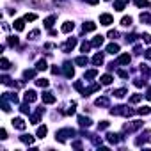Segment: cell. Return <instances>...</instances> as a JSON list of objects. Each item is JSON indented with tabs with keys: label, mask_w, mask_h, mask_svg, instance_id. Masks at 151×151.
I'll return each mask as SVG.
<instances>
[{
	"label": "cell",
	"mask_w": 151,
	"mask_h": 151,
	"mask_svg": "<svg viewBox=\"0 0 151 151\" xmlns=\"http://www.w3.org/2000/svg\"><path fill=\"white\" fill-rule=\"evenodd\" d=\"M110 114L112 116H133V110L132 108H128V107H123V105H119V107H114V108H110Z\"/></svg>",
	"instance_id": "1"
},
{
	"label": "cell",
	"mask_w": 151,
	"mask_h": 151,
	"mask_svg": "<svg viewBox=\"0 0 151 151\" xmlns=\"http://www.w3.org/2000/svg\"><path fill=\"white\" fill-rule=\"evenodd\" d=\"M73 135H75V130H71V128H64V130H59V132L55 133L57 140H60V142H64V140H66V137H73Z\"/></svg>",
	"instance_id": "2"
},
{
	"label": "cell",
	"mask_w": 151,
	"mask_h": 151,
	"mask_svg": "<svg viewBox=\"0 0 151 151\" xmlns=\"http://www.w3.org/2000/svg\"><path fill=\"white\" fill-rule=\"evenodd\" d=\"M43 114H45V108H37V112H36L34 116H30V123H32V125H37Z\"/></svg>",
	"instance_id": "3"
},
{
	"label": "cell",
	"mask_w": 151,
	"mask_h": 151,
	"mask_svg": "<svg viewBox=\"0 0 151 151\" xmlns=\"http://www.w3.org/2000/svg\"><path fill=\"white\" fill-rule=\"evenodd\" d=\"M100 23L105 25V27H108L110 23H114V18L110 16V14H102V16H100Z\"/></svg>",
	"instance_id": "4"
},
{
	"label": "cell",
	"mask_w": 151,
	"mask_h": 151,
	"mask_svg": "<svg viewBox=\"0 0 151 151\" xmlns=\"http://www.w3.org/2000/svg\"><path fill=\"white\" fill-rule=\"evenodd\" d=\"M36 100H37L36 91H27V93H25V102L27 103H32V102H36Z\"/></svg>",
	"instance_id": "5"
},
{
	"label": "cell",
	"mask_w": 151,
	"mask_h": 151,
	"mask_svg": "<svg viewBox=\"0 0 151 151\" xmlns=\"http://www.w3.org/2000/svg\"><path fill=\"white\" fill-rule=\"evenodd\" d=\"M75 45H77V39H75V37H69L68 41H66V45H64L62 50H64V52H69V50H73V48H75Z\"/></svg>",
	"instance_id": "6"
},
{
	"label": "cell",
	"mask_w": 151,
	"mask_h": 151,
	"mask_svg": "<svg viewBox=\"0 0 151 151\" xmlns=\"http://www.w3.org/2000/svg\"><path fill=\"white\" fill-rule=\"evenodd\" d=\"M64 75H66L68 78H71V77L75 75V69H73L71 62H66V64H64Z\"/></svg>",
	"instance_id": "7"
},
{
	"label": "cell",
	"mask_w": 151,
	"mask_h": 151,
	"mask_svg": "<svg viewBox=\"0 0 151 151\" xmlns=\"http://www.w3.org/2000/svg\"><path fill=\"white\" fill-rule=\"evenodd\" d=\"M43 103H48V105L55 103V96L52 93H43Z\"/></svg>",
	"instance_id": "8"
},
{
	"label": "cell",
	"mask_w": 151,
	"mask_h": 151,
	"mask_svg": "<svg viewBox=\"0 0 151 151\" xmlns=\"http://www.w3.org/2000/svg\"><path fill=\"white\" fill-rule=\"evenodd\" d=\"M13 126L14 128H18V130H25V121L22 119V117H16V119H13Z\"/></svg>",
	"instance_id": "9"
},
{
	"label": "cell",
	"mask_w": 151,
	"mask_h": 151,
	"mask_svg": "<svg viewBox=\"0 0 151 151\" xmlns=\"http://www.w3.org/2000/svg\"><path fill=\"white\" fill-rule=\"evenodd\" d=\"M78 123H80V126H84V128H89L93 121H91L89 117H85V116H80V117H78Z\"/></svg>",
	"instance_id": "10"
},
{
	"label": "cell",
	"mask_w": 151,
	"mask_h": 151,
	"mask_svg": "<svg viewBox=\"0 0 151 151\" xmlns=\"http://www.w3.org/2000/svg\"><path fill=\"white\" fill-rule=\"evenodd\" d=\"M130 60H132V57L128 53H123V55L117 57V64H130Z\"/></svg>",
	"instance_id": "11"
},
{
	"label": "cell",
	"mask_w": 151,
	"mask_h": 151,
	"mask_svg": "<svg viewBox=\"0 0 151 151\" xmlns=\"http://www.w3.org/2000/svg\"><path fill=\"white\" fill-rule=\"evenodd\" d=\"M126 4H128V0H116V2H114V9H116V11H123Z\"/></svg>",
	"instance_id": "12"
},
{
	"label": "cell",
	"mask_w": 151,
	"mask_h": 151,
	"mask_svg": "<svg viewBox=\"0 0 151 151\" xmlns=\"http://www.w3.org/2000/svg\"><path fill=\"white\" fill-rule=\"evenodd\" d=\"M98 89H100V84H93V85H89L87 89H84L82 94H84V96H89L91 93H94V91H98Z\"/></svg>",
	"instance_id": "13"
},
{
	"label": "cell",
	"mask_w": 151,
	"mask_h": 151,
	"mask_svg": "<svg viewBox=\"0 0 151 151\" xmlns=\"http://www.w3.org/2000/svg\"><path fill=\"white\" fill-rule=\"evenodd\" d=\"M107 52L112 53V55H116V53L119 52V45H117V43H110V45L107 46Z\"/></svg>",
	"instance_id": "14"
},
{
	"label": "cell",
	"mask_w": 151,
	"mask_h": 151,
	"mask_svg": "<svg viewBox=\"0 0 151 151\" xmlns=\"http://www.w3.org/2000/svg\"><path fill=\"white\" fill-rule=\"evenodd\" d=\"M93 64H94V66H100V64H103V53H102V52H98V53L93 57Z\"/></svg>",
	"instance_id": "15"
},
{
	"label": "cell",
	"mask_w": 151,
	"mask_h": 151,
	"mask_svg": "<svg viewBox=\"0 0 151 151\" xmlns=\"http://www.w3.org/2000/svg\"><path fill=\"white\" fill-rule=\"evenodd\" d=\"M46 68H48V64H46L45 59H41V60H37V62H36V69H37V71H45Z\"/></svg>",
	"instance_id": "16"
},
{
	"label": "cell",
	"mask_w": 151,
	"mask_h": 151,
	"mask_svg": "<svg viewBox=\"0 0 151 151\" xmlns=\"http://www.w3.org/2000/svg\"><path fill=\"white\" fill-rule=\"evenodd\" d=\"M87 62H89V59L85 55H80L75 59V64H78V66H87Z\"/></svg>",
	"instance_id": "17"
},
{
	"label": "cell",
	"mask_w": 151,
	"mask_h": 151,
	"mask_svg": "<svg viewBox=\"0 0 151 151\" xmlns=\"http://www.w3.org/2000/svg\"><path fill=\"white\" fill-rule=\"evenodd\" d=\"M73 28H75V23H73V22H66V23L62 25V28H60V30H62V32H66V34H68V32H71Z\"/></svg>",
	"instance_id": "18"
},
{
	"label": "cell",
	"mask_w": 151,
	"mask_h": 151,
	"mask_svg": "<svg viewBox=\"0 0 151 151\" xmlns=\"http://www.w3.org/2000/svg\"><path fill=\"white\" fill-rule=\"evenodd\" d=\"M107 140H108L110 144H117L121 139H119V135H117V133H108V135H107Z\"/></svg>",
	"instance_id": "19"
},
{
	"label": "cell",
	"mask_w": 151,
	"mask_h": 151,
	"mask_svg": "<svg viewBox=\"0 0 151 151\" xmlns=\"http://www.w3.org/2000/svg\"><path fill=\"white\" fill-rule=\"evenodd\" d=\"M13 25H14V28L18 30V32H22V30L25 28V20H16Z\"/></svg>",
	"instance_id": "20"
},
{
	"label": "cell",
	"mask_w": 151,
	"mask_h": 151,
	"mask_svg": "<svg viewBox=\"0 0 151 151\" xmlns=\"http://www.w3.org/2000/svg\"><path fill=\"white\" fill-rule=\"evenodd\" d=\"M36 133H37L39 139H43V137H46V133H48V128L43 125V126H39V128H37V132H36Z\"/></svg>",
	"instance_id": "21"
},
{
	"label": "cell",
	"mask_w": 151,
	"mask_h": 151,
	"mask_svg": "<svg viewBox=\"0 0 151 151\" xmlns=\"http://www.w3.org/2000/svg\"><path fill=\"white\" fill-rule=\"evenodd\" d=\"M55 20H57V16H48L43 23H45V27H46V28H50V27H52V25L55 23Z\"/></svg>",
	"instance_id": "22"
},
{
	"label": "cell",
	"mask_w": 151,
	"mask_h": 151,
	"mask_svg": "<svg viewBox=\"0 0 151 151\" xmlns=\"http://www.w3.org/2000/svg\"><path fill=\"white\" fill-rule=\"evenodd\" d=\"M94 28H96V23H93V22H87V23H84V32H93Z\"/></svg>",
	"instance_id": "23"
},
{
	"label": "cell",
	"mask_w": 151,
	"mask_h": 151,
	"mask_svg": "<svg viewBox=\"0 0 151 151\" xmlns=\"http://www.w3.org/2000/svg\"><path fill=\"white\" fill-rule=\"evenodd\" d=\"M96 75H98V71H96V69H89V71H85L84 78H85V80H93Z\"/></svg>",
	"instance_id": "24"
},
{
	"label": "cell",
	"mask_w": 151,
	"mask_h": 151,
	"mask_svg": "<svg viewBox=\"0 0 151 151\" xmlns=\"http://www.w3.org/2000/svg\"><path fill=\"white\" fill-rule=\"evenodd\" d=\"M96 105H98V107H107V105H108V98H107V96L98 98V100H96Z\"/></svg>",
	"instance_id": "25"
},
{
	"label": "cell",
	"mask_w": 151,
	"mask_h": 151,
	"mask_svg": "<svg viewBox=\"0 0 151 151\" xmlns=\"http://www.w3.org/2000/svg\"><path fill=\"white\" fill-rule=\"evenodd\" d=\"M36 71H37V69H36ZM36 71H34V69H27V71H23V78H25V80L34 78V77H36Z\"/></svg>",
	"instance_id": "26"
},
{
	"label": "cell",
	"mask_w": 151,
	"mask_h": 151,
	"mask_svg": "<svg viewBox=\"0 0 151 151\" xmlns=\"http://www.w3.org/2000/svg\"><path fill=\"white\" fill-rule=\"evenodd\" d=\"M20 140L25 142V144H32V142H34V137H32V135H22V137H20Z\"/></svg>",
	"instance_id": "27"
},
{
	"label": "cell",
	"mask_w": 151,
	"mask_h": 151,
	"mask_svg": "<svg viewBox=\"0 0 151 151\" xmlns=\"http://www.w3.org/2000/svg\"><path fill=\"white\" fill-rule=\"evenodd\" d=\"M135 5L137 7H151V2H148V0H135Z\"/></svg>",
	"instance_id": "28"
},
{
	"label": "cell",
	"mask_w": 151,
	"mask_h": 151,
	"mask_svg": "<svg viewBox=\"0 0 151 151\" xmlns=\"http://www.w3.org/2000/svg\"><path fill=\"white\" fill-rule=\"evenodd\" d=\"M137 114H140V116H148V114H151V108H149V107H140V108L137 110Z\"/></svg>",
	"instance_id": "29"
},
{
	"label": "cell",
	"mask_w": 151,
	"mask_h": 151,
	"mask_svg": "<svg viewBox=\"0 0 151 151\" xmlns=\"http://www.w3.org/2000/svg\"><path fill=\"white\" fill-rule=\"evenodd\" d=\"M103 45V36H96L93 39V46H102Z\"/></svg>",
	"instance_id": "30"
},
{
	"label": "cell",
	"mask_w": 151,
	"mask_h": 151,
	"mask_svg": "<svg viewBox=\"0 0 151 151\" xmlns=\"http://www.w3.org/2000/svg\"><path fill=\"white\" fill-rule=\"evenodd\" d=\"M36 84H37L39 87H48V84H50V82H48L46 78H37V80H36Z\"/></svg>",
	"instance_id": "31"
},
{
	"label": "cell",
	"mask_w": 151,
	"mask_h": 151,
	"mask_svg": "<svg viewBox=\"0 0 151 151\" xmlns=\"http://www.w3.org/2000/svg\"><path fill=\"white\" fill-rule=\"evenodd\" d=\"M102 84H103V85L112 84V77H110V75H103V77H102Z\"/></svg>",
	"instance_id": "32"
},
{
	"label": "cell",
	"mask_w": 151,
	"mask_h": 151,
	"mask_svg": "<svg viewBox=\"0 0 151 151\" xmlns=\"http://www.w3.org/2000/svg\"><path fill=\"white\" fill-rule=\"evenodd\" d=\"M126 94V89H117V91H114V96L116 98H123Z\"/></svg>",
	"instance_id": "33"
},
{
	"label": "cell",
	"mask_w": 151,
	"mask_h": 151,
	"mask_svg": "<svg viewBox=\"0 0 151 151\" xmlns=\"http://www.w3.org/2000/svg\"><path fill=\"white\" fill-rule=\"evenodd\" d=\"M140 100H142V94H133L132 98H130V103H139Z\"/></svg>",
	"instance_id": "34"
},
{
	"label": "cell",
	"mask_w": 151,
	"mask_h": 151,
	"mask_svg": "<svg viewBox=\"0 0 151 151\" xmlns=\"http://www.w3.org/2000/svg\"><path fill=\"white\" fill-rule=\"evenodd\" d=\"M0 68H2V69H9V68H11V64H9L7 59H2V60H0Z\"/></svg>",
	"instance_id": "35"
},
{
	"label": "cell",
	"mask_w": 151,
	"mask_h": 151,
	"mask_svg": "<svg viewBox=\"0 0 151 151\" xmlns=\"http://www.w3.org/2000/svg\"><path fill=\"white\" fill-rule=\"evenodd\" d=\"M140 71H142V73L146 75V77H149V75H151V69H149V68L146 66V64H140Z\"/></svg>",
	"instance_id": "36"
},
{
	"label": "cell",
	"mask_w": 151,
	"mask_h": 151,
	"mask_svg": "<svg viewBox=\"0 0 151 151\" xmlns=\"http://www.w3.org/2000/svg\"><path fill=\"white\" fill-rule=\"evenodd\" d=\"M140 22L142 23H151V14H140Z\"/></svg>",
	"instance_id": "37"
},
{
	"label": "cell",
	"mask_w": 151,
	"mask_h": 151,
	"mask_svg": "<svg viewBox=\"0 0 151 151\" xmlns=\"http://www.w3.org/2000/svg\"><path fill=\"white\" fill-rule=\"evenodd\" d=\"M121 25H125V27H128V25H132V18H130V16H125L123 20H121Z\"/></svg>",
	"instance_id": "38"
},
{
	"label": "cell",
	"mask_w": 151,
	"mask_h": 151,
	"mask_svg": "<svg viewBox=\"0 0 151 151\" xmlns=\"http://www.w3.org/2000/svg\"><path fill=\"white\" fill-rule=\"evenodd\" d=\"M133 85H135V87H144V85H146V80L137 78V80H133Z\"/></svg>",
	"instance_id": "39"
},
{
	"label": "cell",
	"mask_w": 151,
	"mask_h": 151,
	"mask_svg": "<svg viewBox=\"0 0 151 151\" xmlns=\"http://www.w3.org/2000/svg\"><path fill=\"white\" fill-rule=\"evenodd\" d=\"M25 20H27V22H34V20H37V14H34V13L28 14V13H27V14H25Z\"/></svg>",
	"instance_id": "40"
},
{
	"label": "cell",
	"mask_w": 151,
	"mask_h": 151,
	"mask_svg": "<svg viewBox=\"0 0 151 151\" xmlns=\"http://www.w3.org/2000/svg\"><path fill=\"white\" fill-rule=\"evenodd\" d=\"M2 110H4V112H9V110H11V108H9V103L5 102V98H2Z\"/></svg>",
	"instance_id": "41"
},
{
	"label": "cell",
	"mask_w": 151,
	"mask_h": 151,
	"mask_svg": "<svg viewBox=\"0 0 151 151\" xmlns=\"http://www.w3.org/2000/svg\"><path fill=\"white\" fill-rule=\"evenodd\" d=\"M93 46V43H82V52L85 53V52H89V48Z\"/></svg>",
	"instance_id": "42"
},
{
	"label": "cell",
	"mask_w": 151,
	"mask_h": 151,
	"mask_svg": "<svg viewBox=\"0 0 151 151\" xmlns=\"http://www.w3.org/2000/svg\"><path fill=\"white\" fill-rule=\"evenodd\" d=\"M9 45H11V46L18 45V37H16V36H11V37H9Z\"/></svg>",
	"instance_id": "43"
},
{
	"label": "cell",
	"mask_w": 151,
	"mask_h": 151,
	"mask_svg": "<svg viewBox=\"0 0 151 151\" xmlns=\"http://www.w3.org/2000/svg\"><path fill=\"white\" fill-rule=\"evenodd\" d=\"M105 128H108V121H102L98 125V130H105Z\"/></svg>",
	"instance_id": "44"
},
{
	"label": "cell",
	"mask_w": 151,
	"mask_h": 151,
	"mask_svg": "<svg viewBox=\"0 0 151 151\" xmlns=\"http://www.w3.org/2000/svg\"><path fill=\"white\" fill-rule=\"evenodd\" d=\"M117 75H119L121 78H128V71H125V69H119V71H117Z\"/></svg>",
	"instance_id": "45"
},
{
	"label": "cell",
	"mask_w": 151,
	"mask_h": 151,
	"mask_svg": "<svg viewBox=\"0 0 151 151\" xmlns=\"http://www.w3.org/2000/svg\"><path fill=\"white\" fill-rule=\"evenodd\" d=\"M75 89L80 91V93H84V85H82V82H75Z\"/></svg>",
	"instance_id": "46"
},
{
	"label": "cell",
	"mask_w": 151,
	"mask_h": 151,
	"mask_svg": "<svg viewBox=\"0 0 151 151\" xmlns=\"http://www.w3.org/2000/svg\"><path fill=\"white\" fill-rule=\"evenodd\" d=\"M37 36H39V30H32V32L28 34V37H30V39H36Z\"/></svg>",
	"instance_id": "47"
},
{
	"label": "cell",
	"mask_w": 151,
	"mask_h": 151,
	"mask_svg": "<svg viewBox=\"0 0 151 151\" xmlns=\"http://www.w3.org/2000/svg\"><path fill=\"white\" fill-rule=\"evenodd\" d=\"M20 110H22L23 114H28V112H30V108H28V105H22V107H20Z\"/></svg>",
	"instance_id": "48"
},
{
	"label": "cell",
	"mask_w": 151,
	"mask_h": 151,
	"mask_svg": "<svg viewBox=\"0 0 151 151\" xmlns=\"http://www.w3.org/2000/svg\"><path fill=\"white\" fill-rule=\"evenodd\" d=\"M142 37H144V43H148V45H151V36H149V34H144Z\"/></svg>",
	"instance_id": "49"
},
{
	"label": "cell",
	"mask_w": 151,
	"mask_h": 151,
	"mask_svg": "<svg viewBox=\"0 0 151 151\" xmlns=\"http://www.w3.org/2000/svg\"><path fill=\"white\" fill-rule=\"evenodd\" d=\"M73 107H75V103H71V108L66 110V114H68V116H73V114H75V108H73Z\"/></svg>",
	"instance_id": "50"
},
{
	"label": "cell",
	"mask_w": 151,
	"mask_h": 151,
	"mask_svg": "<svg viewBox=\"0 0 151 151\" xmlns=\"http://www.w3.org/2000/svg\"><path fill=\"white\" fill-rule=\"evenodd\" d=\"M144 57H146L148 60H151V48H148L146 52H144Z\"/></svg>",
	"instance_id": "51"
},
{
	"label": "cell",
	"mask_w": 151,
	"mask_h": 151,
	"mask_svg": "<svg viewBox=\"0 0 151 151\" xmlns=\"http://www.w3.org/2000/svg\"><path fill=\"white\" fill-rule=\"evenodd\" d=\"M108 37L116 39V37H117V30H110V32H108Z\"/></svg>",
	"instance_id": "52"
},
{
	"label": "cell",
	"mask_w": 151,
	"mask_h": 151,
	"mask_svg": "<svg viewBox=\"0 0 151 151\" xmlns=\"http://www.w3.org/2000/svg\"><path fill=\"white\" fill-rule=\"evenodd\" d=\"M135 37H137L135 34H132V36H126V41H130V43H133V41H135Z\"/></svg>",
	"instance_id": "53"
},
{
	"label": "cell",
	"mask_w": 151,
	"mask_h": 151,
	"mask_svg": "<svg viewBox=\"0 0 151 151\" xmlns=\"http://www.w3.org/2000/svg\"><path fill=\"white\" fill-rule=\"evenodd\" d=\"M0 139H7V132H5V130L2 128V130H0Z\"/></svg>",
	"instance_id": "54"
},
{
	"label": "cell",
	"mask_w": 151,
	"mask_h": 151,
	"mask_svg": "<svg viewBox=\"0 0 151 151\" xmlns=\"http://www.w3.org/2000/svg\"><path fill=\"white\" fill-rule=\"evenodd\" d=\"M73 148H77V149H80V148H82V142H78V140H77V142H73Z\"/></svg>",
	"instance_id": "55"
},
{
	"label": "cell",
	"mask_w": 151,
	"mask_h": 151,
	"mask_svg": "<svg viewBox=\"0 0 151 151\" xmlns=\"http://www.w3.org/2000/svg\"><path fill=\"white\" fill-rule=\"evenodd\" d=\"M52 73H55V75L59 73V68H57V66H53V68H52Z\"/></svg>",
	"instance_id": "56"
},
{
	"label": "cell",
	"mask_w": 151,
	"mask_h": 151,
	"mask_svg": "<svg viewBox=\"0 0 151 151\" xmlns=\"http://www.w3.org/2000/svg\"><path fill=\"white\" fill-rule=\"evenodd\" d=\"M146 98H148V100H151V89H148V93H146Z\"/></svg>",
	"instance_id": "57"
},
{
	"label": "cell",
	"mask_w": 151,
	"mask_h": 151,
	"mask_svg": "<svg viewBox=\"0 0 151 151\" xmlns=\"http://www.w3.org/2000/svg\"><path fill=\"white\" fill-rule=\"evenodd\" d=\"M85 2H89V4H98V0H85Z\"/></svg>",
	"instance_id": "58"
}]
</instances>
